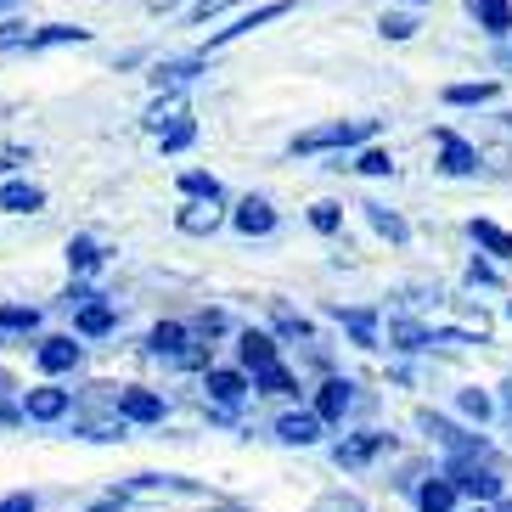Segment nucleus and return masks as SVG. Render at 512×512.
Instances as JSON below:
<instances>
[{"mask_svg": "<svg viewBox=\"0 0 512 512\" xmlns=\"http://www.w3.org/2000/svg\"><path fill=\"white\" fill-rule=\"evenodd\" d=\"M338 316H344L349 332H355V344H361V349H377V316H372V310H338Z\"/></svg>", "mask_w": 512, "mask_h": 512, "instance_id": "obj_26", "label": "nucleus"}, {"mask_svg": "<svg viewBox=\"0 0 512 512\" xmlns=\"http://www.w3.org/2000/svg\"><path fill=\"white\" fill-rule=\"evenodd\" d=\"M434 141H439V169H445V175H473V169H479V152L467 147L456 130H434Z\"/></svg>", "mask_w": 512, "mask_h": 512, "instance_id": "obj_5", "label": "nucleus"}, {"mask_svg": "<svg viewBox=\"0 0 512 512\" xmlns=\"http://www.w3.org/2000/svg\"><path fill=\"white\" fill-rule=\"evenodd\" d=\"M321 512H366V507H361V501H355V496H332V501H327V507H321Z\"/></svg>", "mask_w": 512, "mask_h": 512, "instance_id": "obj_38", "label": "nucleus"}, {"mask_svg": "<svg viewBox=\"0 0 512 512\" xmlns=\"http://www.w3.org/2000/svg\"><path fill=\"white\" fill-rule=\"evenodd\" d=\"M276 439H282V445H316V439H321V417H316V411H293V417L276 422Z\"/></svg>", "mask_w": 512, "mask_h": 512, "instance_id": "obj_13", "label": "nucleus"}, {"mask_svg": "<svg viewBox=\"0 0 512 512\" xmlns=\"http://www.w3.org/2000/svg\"><path fill=\"white\" fill-rule=\"evenodd\" d=\"M501 512H512V501H501Z\"/></svg>", "mask_w": 512, "mask_h": 512, "instance_id": "obj_44", "label": "nucleus"}, {"mask_svg": "<svg viewBox=\"0 0 512 512\" xmlns=\"http://www.w3.org/2000/svg\"><path fill=\"white\" fill-rule=\"evenodd\" d=\"M0 6H6V0H0Z\"/></svg>", "mask_w": 512, "mask_h": 512, "instance_id": "obj_47", "label": "nucleus"}, {"mask_svg": "<svg viewBox=\"0 0 512 512\" xmlns=\"http://www.w3.org/2000/svg\"><path fill=\"white\" fill-rule=\"evenodd\" d=\"M445 479H451L456 490H467V496H479V501H501L507 467H501V456L484 445V451H456L451 467H445Z\"/></svg>", "mask_w": 512, "mask_h": 512, "instance_id": "obj_1", "label": "nucleus"}, {"mask_svg": "<svg viewBox=\"0 0 512 512\" xmlns=\"http://www.w3.org/2000/svg\"><path fill=\"white\" fill-rule=\"evenodd\" d=\"M34 327H40L34 304H0V332H34Z\"/></svg>", "mask_w": 512, "mask_h": 512, "instance_id": "obj_25", "label": "nucleus"}, {"mask_svg": "<svg viewBox=\"0 0 512 512\" xmlns=\"http://www.w3.org/2000/svg\"><path fill=\"white\" fill-rule=\"evenodd\" d=\"M181 349H186V327H181V321H164V327L147 332V355H158V361H181Z\"/></svg>", "mask_w": 512, "mask_h": 512, "instance_id": "obj_14", "label": "nucleus"}, {"mask_svg": "<svg viewBox=\"0 0 512 512\" xmlns=\"http://www.w3.org/2000/svg\"><path fill=\"white\" fill-rule=\"evenodd\" d=\"M377 29H383V40H411V34H417V17L394 12V17H383V23H377Z\"/></svg>", "mask_w": 512, "mask_h": 512, "instance_id": "obj_34", "label": "nucleus"}, {"mask_svg": "<svg viewBox=\"0 0 512 512\" xmlns=\"http://www.w3.org/2000/svg\"><path fill=\"white\" fill-rule=\"evenodd\" d=\"M276 332H282V338H310V321L293 316V310H276Z\"/></svg>", "mask_w": 512, "mask_h": 512, "instance_id": "obj_35", "label": "nucleus"}, {"mask_svg": "<svg viewBox=\"0 0 512 512\" xmlns=\"http://www.w3.org/2000/svg\"><path fill=\"white\" fill-rule=\"evenodd\" d=\"M366 220H372L377 237H389V242H406V237H411V226H406L394 209H383V203H366Z\"/></svg>", "mask_w": 512, "mask_h": 512, "instance_id": "obj_23", "label": "nucleus"}, {"mask_svg": "<svg viewBox=\"0 0 512 512\" xmlns=\"http://www.w3.org/2000/svg\"><path fill=\"white\" fill-rule=\"evenodd\" d=\"M254 389L259 394H299V377L287 372L282 361H271V366H259L254 372Z\"/></svg>", "mask_w": 512, "mask_h": 512, "instance_id": "obj_22", "label": "nucleus"}, {"mask_svg": "<svg viewBox=\"0 0 512 512\" xmlns=\"http://www.w3.org/2000/svg\"><path fill=\"white\" fill-rule=\"evenodd\" d=\"M507 316H512V304H507Z\"/></svg>", "mask_w": 512, "mask_h": 512, "instance_id": "obj_46", "label": "nucleus"}, {"mask_svg": "<svg viewBox=\"0 0 512 512\" xmlns=\"http://www.w3.org/2000/svg\"><path fill=\"white\" fill-rule=\"evenodd\" d=\"M377 136V119H338V124H316V130H304L293 136V152L310 158V152H338V147H366Z\"/></svg>", "mask_w": 512, "mask_h": 512, "instance_id": "obj_2", "label": "nucleus"}, {"mask_svg": "<svg viewBox=\"0 0 512 512\" xmlns=\"http://www.w3.org/2000/svg\"><path fill=\"white\" fill-rule=\"evenodd\" d=\"M467 12L479 17V29L512 34V0H467Z\"/></svg>", "mask_w": 512, "mask_h": 512, "instance_id": "obj_19", "label": "nucleus"}, {"mask_svg": "<svg viewBox=\"0 0 512 512\" xmlns=\"http://www.w3.org/2000/svg\"><path fill=\"white\" fill-rule=\"evenodd\" d=\"M417 507H422V512H451V507H456V484L445 479V473H439V479H428V484L417 490Z\"/></svg>", "mask_w": 512, "mask_h": 512, "instance_id": "obj_21", "label": "nucleus"}, {"mask_svg": "<svg viewBox=\"0 0 512 512\" xmlns=\"http://www.w3.org/2000/svg\"><path fill=\"white\" fill-rule=\"evenodd\" d=\"M68 389H29V400H23V417L29 422H57V417H68Z\"/></svg>", "mask_w": 512, "mask_h": 512, "instance_id": "obj_8", "label": "nucleus"}, {"mask_svg": "<svg viewBox=\"0 0 512 512\" xmlns=\"http://www.w3.org/2000/svg\"><path fill=\"white\" fill-rule=\"evenodd\" d=\"M113 327V304H79V332L85 338H102Z\"/></svg>", "mask_w": 512, "mask_h": 512, "instance_id": "obj_28", "label": "nucleus"}, {"mask_svg": "<svg viewBox=\"0 0 512 512\" xmlns=\"http://www.w3.org/2000/svg\"><path fill=\"white\" fill-rule=\"evenodd\" d=\"M203 68V57H175V62H158L152 68V85L158 91H181V85H192V74Z\"/></svg>", "mask_w": 512, "mask_h": 512, "instance_id": "obj_15", "label": "nucleus"}, {"mask_svg": "<svg viewBox=\"0 0 512 512\" xmlns=\"http://www.w3.org/2000/svg\"><path fill=\"white\" fill-rule=\"evenodd\" d=\"M68 265H74L79 276L96 271V265H102V248H96V237H74V242H68Z\"/></svg>", "mask_w": 512, "mask_h": 512, "instance_id": "obj_29", "label": "nucleus"}, {"mask_svg": "<svg viewBox=\"0 0 512 512\" xmlns=\"http://www.w3.org/2000/svg\"><path fill=\"white\" fill-rule=\"evenodd\" d=\"M462 411H467V417H479V422H484V417H490V400H484L479 389H467V394H462Z\"/></svg>", "mask_w": 512, "mask_h": 512, "instance_id": "obj_37", "label": "nucleus"}, {"mask_svg": "<svg viewBox=\"0 0 512 512\" xmlns=\"http://www.w3.org/2000/svg\"><path fill=\"white\" fill-rule=\"evenodd\" d=\"M0 389H12V377H6V372H0Z\"/></svg>", "mask_w": 512, "mask_h": 512, "instance_id": "obj_43", "label": "nucleus"}, {"mask_svg": "<svg viewBox=\"0 0 512 512\" xmlns=\"http://www.w3.org/2000/svg\"><path fill=\"white\" fill-rule=\"evenodd\" d=\"M467 512H484V507H467Z\"/></svg>", "mask_w": 512, "mask_h": 512, "instance_id": "obj_45", "label": "nucleus"}, {"mask_svg": "<svg viewBox=\"0 0 512 512\" xmlns=\"http://www.w3.org/2000/svg\"><path fill=\"white\" fill-rule=\"evenodd\" d=\"M158 141H164V152H186V147L197 141V124H192V119H175Z\"/></svg>", "mask_w": 512, "mask_h": 512, "instance_id": "obj_30", "label": "nucleus"}, {"mask_svg": "<svg viewBox=\"0 0 512 512\" xmlns=\"http://www.w3.org/2000/svg\"><path fill=\"white\" fill-rule=\"evenodd\" d=\"M231 226H237L242 237H271V231H276V209L265 203V197H242L237 214H231Z\"/></svg>", "mask_w": 512, "mask_h": 512, "instance_id": "obj_6", "label": "nucleus"}, {"mask_svg": "<svg viewBox=\"0 0 512 512\" xmlns=\"http://www.w3.org/2000/svg\"><path fill=\"white\" fill-rule=\"evenodd\" d=\"M344 411H349V383H344V377L321 383V394H316V417H321V422H344Z\"/></svg>", "mask_w": 512, "mask_h": 512, "instance_id": "obj_20", "label": "nucleus"}, {"mask_svg": "<svg viewBox=\"0 0 512 512\" xmlns=\"http://www.w3.org/2000/svg\"><path fill=\"white\" fill-rule=\"evenodd\" d=\"M17 164H29V152H23V147H12V152H0V175H6V169H17Z\"/></svg>", "mask_w": 512, "mask_h": 512, "instance_id": "obj_39", "label": "nucleus"}, {"mask_svg": "<svg viewBox=\"0 0 512 512\" xmlns=\"http://www.w3.org/2000/svg\"><path fill=\"white\" fill-rule=\"evenodd\" d=\"M34 361H40V372H74V366H79V344H74V338H46V344L34 349Z\"/></svg>", "mask_w": 512, "mask_h": 512, "instance_id": "obj_12", "label": "nucleus"}, {"mask_svg": "<svg viewBox=\"0 0 512 512\" xmlns=\"http://www.w3.org/2000/svg\"><path fill=\"white\" fill-rule=\"evenodd\" d=\"M383 445H389V434H355V439H344L332 456H338V467H361V462H372Z\"/></svg>", "mask_w": 512, "mask_h": 512, "instance_id": "obj_17", "label": "nucleus"}, {"mask_svg": "<svg viewBox=\"0 0 512 512\" xmlns=\"http://www.w3.org/2000/svg\"><path fill=\"white\" fill-rule=\"evenodd\" d=\"M496 91H501L496 79H479V85H451V91H445V102H451V107H473V102H490Z\"/></svg>", "mask_w": 512, "mask_h": 512, "instance_id": "obj_27", "label": "nucleus"}, {"mask_svg": "<svg viewBox=\"0 0 512 512\" xmlns=\"http://www.w3.org/2000/svg\"><path fill=\"white\" fill-rule=\"evenodd\" d=\"M501 400H507V417H512V377L501 383Z\"/></svg>", "mask_w": 512, "mask_h": 512, "instance_id": "obj_42", "label": "nucleus"}, {"mask_svg": "<svg viewBox=\"0 0 512 512\" xmlns=\"http://www.w3.org/2000/svg\"><path fill=\"white\" fill-rule=\"evenodd\" d=\"M467 237L479 242L484 254H496V259H512V231H501L496 220H467Z\"/></svg>", "mask_w": 512, "mask_h": 512, "instance_id": "obj_16", "label": "nucleus"}, {"mask_svg": "<svg viewBox=\"0 0 512 512\" xmlns=\"http://www.w3.org/2000/svg\"><path fill=\"white\" fill-rule=\"evenodd\" d=\"M175 119H186V102H181V96H164V102L147 107V130H152V136H164Z\"/></svg>", "mask_w": 512, "mask_h": 512, "instance_id": "obj_24", "label": "nucleus"}, {"mask_svg": "<svg viewBox=\"0 0 512 512\" xmlns=\"http://www.w3.org/2000/svg\"><path fill=\"white\" fill-rule=\"evenodd\" d=\"M113 406H119L124 422H158V417H164V400H158L152 389H119Z\"/></svg>", "mask_w": 512, "mask_h": 512, "instance_id": "obj_9", "label": "nucleus"}, {"mask_svg": "<svg viewBox=\"0 0 512 512\" xmlns=\"http://www.w3.org/2000/svg\"><path fill=\"white\" fill-rule=\"evenodd\" d=\"M467 282H479V287H490V282H496V271H490V265H473V271H467Z\"/></svg>", "mask_w": 512, "mask_h": 512, "instance_id": "obj_41", "label": "nucleus"}, {"mask_svg": "<svg viewBox=\"0 0 512 512\" xmlns=\"http://www.w3.org/2000/svg\"><path fill=\"white\" fill-rule=\"evenodd\" d=\"M181 192H186V197H220V181H214V175H203V169H186V175H181Z\"/></svg>", "mask_w": 512, "mask_h": 512, "instance_id": "obj_31", "label": "nucleus"}, {"mask_svg": "<svg viewBox=\"0 0 512 512\" xmlns=\"http://www.w3.org/2000/svg\"><path fill=\"white\" fill-rule=\"evenodd\" d=\"M0 209H6V214H40V209H46V192L29 186V181H6V186H0Z\"/></svg>", "mask_w": 512, "mask_h": 512, "instance_id": "obj_11", "label": "nucleus"}, {"mask_svg": "<svg viewBox=\"0 0 512 512\" xmlns=\"http://www.w3.org/2000/svg\"><path fill=\"white\" fill-rule=\"evenodd\" d=\"M226 6H237V0H192V12L186 17H192V23H209V17H220Z\"/></svg>", "mask_w": 512, "mask_h": 512, "instance_id": "obj_36", "label": "nucleus"}, {"mask_svg": "<svg viewBox=\"0 0 512 512\" xmlns=\"http://www.w3.org/2000/svg\"><path fill=\"white\" fill-rule=\"evenodd\" d=\"M0 512H34V496H6V501H0Z\"/></svg>", "mask_w": 512, "mask_h": 512, "instance_id": "obj_40", "label": "nucleus"}, {"mask_svg": "<svg viewBox=\"0 0 512 512\" xmlns=\"http://www.w3.org/2000/svg\"><path fill=\"white\" fill-rule=\"evenodd\" d=\"M203 389H209V400L214 406H242V394H248V377L242 372H226V366H209V383H203Z\"/></svg>", "mask_w": 512, "mask_h": 512, "instance_id": "obj_10", "label": "nucleus"}, {"mask_svg": "<svg viewBox=\"0 0 512 512\" xmlns=\"http://www.w3.org/2000/svg\"><path fill=\"white\" fill-rule=\"evenodd\" d=\"M91 29H74V23H46V29H29V23H6L0 29V51H46V46H85Z\"/></svg>", "mask_w": 512, "mask_h": 512, "instance_id": "obj_3", "label": "nucleus"}, {"mask_svg": "<svg viewBox=\"0 0 512 512\" xmlns=\"http://www.w3.org/2000/svg\"><path fill=\"white\" fill-rule=\"evenodd\" d=\"M287 12H293V0H271V6H259V12L237 17L231 29H220L209 46H226V40H237V34H254V29H265V23H276V17H287Z\"/></svg>", "mask_w": 512, "mask_h": 512, "instance_id": "obj_7", "label": "nucleus"}, {"mask_svg": "<svg viewBox=\"0 0 512 512\" xmlns=\"http://www.w3.org/2000/svg\"><path fill=\"white\" fill-rule=\"evenodd\" d=\"M310 226H316L321 237H332V231L344 226V214H338V203H316V209H310Z\"/></svg>", "mask_w": 512, "mask_h": 512, "instance_id": "obj_32", "label": "nucleus"}, {"mask_svg": "<svg viewBox=\"0 0 512 512\" xmlns=\"http://www.w3.org/2000/svg\"><path fill=\"white\" fill-rule=\"evenodd\" d=\"M237 355H242V366H248V372H259V366L276 361V338H271V332H242Z\"/></svg>", "mask_w": 512, "mask_h": 512, "instance_id": "obj_18", "label": "nucleus"}, {"mask_svg": "<svg viewBox=\"0 0 512 512\" xmlns=\"http://www.w3.org/2000/svg\"><path fill=\"white\" fill-rule=\"evenodd\" d=\"M220 220H226V214H220V197H192V203L175 214V226H181L186 237H209V231H220Z\"/></svg>", "mask_w": 512, "mask_h": 512, "instance_id": "obj_4", "label": "nucleus"}, {"mask_svg": "<svg viewBox=\"0 0 512 512\" xmlns=\"http://www.w3.org/2000/svg\"><path fill=\"white\" fill-rule=\"evenodd\" d=\"M355 169H361V175H389V169H394V158H389L383 147H366L361 158H355Z\"/></svg>", "mask_w": 512, "mask_h": 512, "instance_id": "obj_33", "label": "nucleus"}]
</instances>
